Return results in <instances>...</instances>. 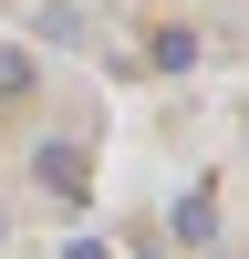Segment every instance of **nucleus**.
I'll return each mask as SVG.
<instances>
[{
  "label": "nucleus",
  "instance_id": "4",
  "mask_svg": "<svg viewBox=\"0 0 249 259\" xmlns=\"http://www.w3.org/2000/svg\"><path fill=\"white\" fill-rule=\"evenodd\" d=\"M0 94H31V52H11V41H0Z\"/></svg>",
  "mask_w": 249,
  "mask_h": 259
},
{
  "label": "nucleus",
  "instance_id": "3",
  "mask_svg": "<svg viewBox=\"0 0 249 259\" xmlns=\"http://www.w3.org/2000/svg\"><path fill=\"white\" fill-rule=\"evenodd\" d=\"M145 62H156V73H187V62H197V31H156Z\"/></svg>",
  "mask_w": 249,
  "mask_h": 259
},
{
  "label": "nucleus",
  "instance_id": "2",
  "mask_svg": "<svg viewBox=\"0 0 249 259\" xmlns=\"http://www.w3.org/2000/svg\"><path fill=\"white\" fill-rule=\"evenodd\" d=\"M177 239H187V249H208V239H218V197H208V187L177 207Z\"/></svg>",
  "mask_w": 249,
  "mask_h": 259
},
{
  "label": "nucleus",
  "instance_id": "1",
  "mask_svg": "<svg viewBox=\"0 0 249 259\" xmlns=\"http://www.w3.org/2000/svg\"><path fill=\"white\" fill-rule=\"evenodd\" d=\"M31 177L52 187V197H83V187H94V156H83L73 135H42V145H31Z\"/></svg>",
  "mask_w": 249,
  "mask_h": 259
}]
</instances>
